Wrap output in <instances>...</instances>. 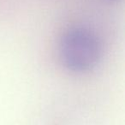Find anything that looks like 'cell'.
Masks as SVG:
<instances>
[{"mask_svg": "<svg viewBox=\"0 0 125 125\" xmlns=\"http://www.w3.org/2000/svg\"><path fill=\"white\" fill-rule=\"evenodd\" d=\"M60 57L64 65L75 72L96 66L101 57V45L94 33L85 28H73L62 36Z\"/></svg>", "mask_w": 125, "mask_h": 125, "instance_id": "obj_1", "label": "cell"}]
</instances>
